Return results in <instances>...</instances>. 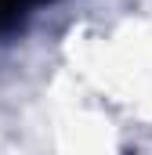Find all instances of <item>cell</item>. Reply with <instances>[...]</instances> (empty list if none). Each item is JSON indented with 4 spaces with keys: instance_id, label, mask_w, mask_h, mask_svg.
I'll list each match as a JSON object with an SVG mask.
<instances>
[{
    "instance_id": "1",
    "label": "cell",
    "mask_w": 152,
    "mask_h": 155,
    "mask_svg": "<svg viewBox=\"0 0 152 155\" xmlns=\"http://www.w3.org/2000/svg\"><path fill=\"white\" fill-rule=\"evenodd\" d=\"M36 4L43 0H0V29H7V25H15L22 15H29Z\"/></svg>"
}]
</instances>
